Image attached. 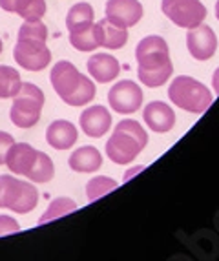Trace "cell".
Segmentation results:
<instances>
[{
    "mask_svg": "<svg viewBox=\"0 0 219 261\" xmlns=\"http://www.w3.org/2000/svg\"><path fill=\"white\" fill-rule=\"evenodd\" d=\"M139 81L146 88H161L174 73L170 48L161 35H148L135 46Z\"/></svg>",
    "mask_w": 219,
    "mask_h": 261,
    "instance_id": "6da1fadb",
    "label": "cell"
},
{
    "mask_svg": "<svg viewBox=\"0 0 219 261\" xmlns=\"http://www.w3.org/2000/svg\"><path fill=\"white\" fill-rule=\"evenodd\" d=\"M48 42V28L42 20H24L18 30L13 59L22 70L42 71L51 62V49Z\"/></svg>",
    "mask_w": 219,
    "mask_h": 261,
    "instance_id": "7a4b0ae2",
    "label": "cell"
},
{
    "mask_svg": "<svg viewBox=\"0 0 219 261\" xmlns=\"http://www.w3.org/2000/svg\"><path fill=\"white\" fill-rule=\"evenodd\" d=\"M49 83L68 106H84L95 99L97 88L93 81L80 73L70 61H59L53 64Z\"/></svg>",
    "mask_w": 219,
    "mask_h": 261,
    "instance_id": "3957f363",
    "label": "cell"
},
{
    "mask_svg": "<svg viewBox=\"0 0 219 261\" xmlns=\"http://www.w3.org/2000/svg\"><path fill=\"white\" fill-rule=\"evenodd\" d=\"M4 165L15 175L28 177L33 183H49L55 175V165L48 153L35 150L28 143H13L6 153Z\"/></svg>",
    "mask_w": 219,
    "mask_h": 261,
    "instance_id": "277c9868",
    "label": "cell"
},
{
    "mask_svg": "<svg viewBox=\"0 0 219 261\" xmlns=\"http://www.w3.org/2000/svg\"><path fill=\"white\" fill-rule=\"evenodd\" d=\"M148 144V134L133 119H123L106 141V155L115 165H130Z\"/></svg>",
    "mask_w": 219,
    "mask_h": 261,
    "instance_id": "5b68a950",
    "label": "cell"
},
{
    "mask_svg": "<svg viewBox=\"0 0 219 261\" xmlns=\"http://www.w3.org/2000/svg\"><path fill=\"white\" fill-rule=\"evenodd\" d=\"M168 97L172 105L188 113H196V115L205 113L214 100L210 90L197 79L188 77V75H181L172 81V84L168 86Z\"/></svg>",
    "mask_w": 219,
    "mask_h": 261,
    "instance_id": "8992f818",
    "label": "cell"
},
{
    "mask_svg": "<svg viewBox=\"0 0 219 261\" xmlns=\"http://www.w3.org/2000/svg\"><path fill=\"white\" fill-rule=\"evenodd\" d=\"M46 97L44 92L33 83H22L20 90L13 97V105L9 110V119L17 128H33L40 121Z\"/></svg>",
    "mask_w": 219,
    "mask_h": 261,
    "instance_id": "52a82bcc",
    "label": "cell"
},
{
    "mask_svg": "<svg viewBox=\"0 0 219 261\" xmlns=\"http://www.w3.org/2000/svg\"><path fill=\"white\" fill-rule=\"evenodd\" d=\"M39 190L33 183L22 181L13 175H0V208L15 214H30L37 208Z\"/></svg>",
    "mask_w": 219,
    "mask_h": 261,
    "instance_id": "ba28073f",
    "label": "cell"
},
{
    "mask_svg": "<svg viewBox=\"0 0 219 261\" xmlns=\"http://www.w3.org/2000/svg\"><path fill=\"white\" fill-rule=\"evenodd\" d=\"M161 9L168 20L184 30L199 26L206 18V8L201 0H162Z\"/></svg>",
    "mask_w": 219,
    "mask_h": 261,
    "instance_id": "9c48e42d",
    "label": "cell"
},
{
    "mask_svg": "<svg viewBox=\"0 0 219 261\" xmlns=\"http://www.w3.org/2000/svg\"><path fill=\"white\" fill-rule=\"evenodd\" d=\"M143 90L133 81H121L114 84L112 90L108 92V105L112 110L123 115L135 113L143 105Z\"/></svg>",
    "mask_w": 219,
    "mask_h": 261,
    "instance_id": "30bf717a",
    "label": "cell"
},
{
    "mask_svg": "<svg viewBox=\"0 0 219 261\" xmlns=\"http://www.w3.org/2000/svg\"><path fill=\"white\" fill-rule=\"evenodd\" d=\"M186 48L196 61H208L217 49V35L210 26L199 24L186 33Z\"/></svg>",
    "mask_w": 219,
    "mask_h": 261,
    "instance_id": "8fae6325",
    "label": "cell"
},
{
    "mask_svg": "<svg viewBox=\"0 0 219 261\" xmlns=\"http://www.w3.org/2000/svg\"><path fill=\"white\" fill-rule=\"evenodd\" d=\"M143 13L145 9L139 0H108L104 6L106 18L126 30L139 24Z\"/></svg>",
    "mask_w": 219,
    "mask_h": 261,
    "instance_id": "7c38bea8",
    "label": "cell"
},
{
    "mask_svg": "<svg viewBox=\"0 0 219 261\" xmlns=\"http://www.w3.org/2000/svg\"><path fill=\"white\" fill-rule=\"evenodd\" d=\"M80 130L93 139H99L104 134H108L112 128V115H110L108 108L101 105L90 106L80 113Z\"/></svg>",
    "mask_w": 219,
    "mask_h": 261,
    "instance_id": "4fadbf2b",
    "label": "cell"
},
{
    "mask_svg": "<svg viewBox=\"0 0 219 261\" xmlns=\"http://www.w3.org/2000/svg\"><path fill=\"white\" fill-rule=\"evenodd\" d=\"M146 126L155 134H167L175 126V113L170 108V105L162 100H152L150 105L145 106L143 112Z\"/></svg>",
    "mask_w": 219,
    "mask_h": 261,
    "instance_id": "5bb4252c",
    "label": "cell"
},
{
    "mask_svg": "<svg viewBox=\"0 0 219 261\" xmlns=\"http://www.w3.org/2000/svg\"><path fill=\"white\" fill-rule=\"evenodd\" d=\"M88 73L92 75L99 84H106L117 79L121 73V64L114 55L110 53H95L88 59Z\"/></svg>",
    "mask_w": 219,
    "mask_h": 261,
    "instance_id": "9a60e30c",
    "label": "cell"
},
{
    "mask_svg": "<svg viewBox=\"0 0 219 261\" xmlns=\"http://www.w3.org/2000/svg\"><path fill=\"white\" fill-rule=\"evenodd\" d=\"M79 139V132L73 122L64 121V119H59V121H53L51 124L46 130V141L51 148L55 150H68L71 148Z\"/></svg>",
    "mask_w": 219,
    "mask_h": 261,
    "instance_id": "2e32d148",
    "label": "cell"
},
{
    "mask_svg": "<svg viewBox=\"0 0 219 261\" xmlns=\"http://www.w3.org/2000/svg\"><path fill=\"white\" fill-rule=\"evenodd\" d=\"M6 13L18 15L24 20H42L46 15V0H0Z\"/></svg>",
    "mask_w": 219,
    "mask_h": 261,
    "instance_id": "e0dca14e",
    "label": "cell"
},
{
    "mask_svg": "<svg viewBox=\"0 0 219 261\" xmlns=\"http://www.w3.org/2000/svg\"><path fill=\"white\" fill-rule=\"evenodd\" d=\"M68 165L79 174H93L102 166V155L95 146H80L70 155Z\"/></svg>",
    "mask_w": 219,
    "mask_h": 261,
    "instance_id": "ac0fdd59",
    "label": "cell"
},
{
    "mask_svg": "<svg viewBox=\"0 0 219 261\" xmlns=\"http://www.w3.org/2000/svg\"><path fill=\"white\" fill-rule=\"evenodd\" d=\"M97 31H99V44L101 48L106 49H121L124 44L128 42V30L126 28H121L117 24H114L108 18H102V20L95 22Z\"/></svg>",
    "mask_w": 219,
    "mask_h": 261,
    "instance_id": "d6986e66",
    "label": "cell"
},
{
    "mask_svg": "<svg viewBox=\"0 0 219 261\" xmlns=\"http://www.w3.org/2000/svg\"><path fill=\"white\" fill-rule=\"evenodd\" d=\"M95 24V13L92 4L88 2H77L70 8L66 15V28L70 33H80Z\"/></svg>",
    "mask_w": 219,
    "mask_h": 261,
    "instance_id": "ffe728a7",
    "label": "cell"
},
{
    "mask_svg": "<svg viewBox=\"0 0 219 261\" xmlns=\"http://www.w3.org/2000/svg\"><path fill=\"white\" fill-rule=\"evenodd\" d=\"M22 79L15 68L0 64V99H11L20 90Z\"/></svg>",
    "mask_w": 219,
    "mask_h": 261,
    "instance_id": "44dd1931",
    "label": "cell"
},
{
    "mask_svg": "<svg viewBox=\"0 0 219 261\" xmlns=\"http://www.w3.org/2000/svg\"><path fill=\"white\" fill-rule=\"evenodd\" d=\"M77 210V203H75L71 197H57L49 203V206L46 208V212L40 216L39 225H44V223L55 221L59 218H64L66 214H71Z\"/></svg>",
    "mask_w": 219,
    "mask_h": 261,
    "instance_id": "7402d4cb",
    "label": "cell"
},
{
    "mask_svg": "<svg viewBox=\"0 0 219 261\" xmlns=\"http://www.w3.org/2000/svg\"><path fill=\"white\" fill-rule=\"evenodd\" d=\"M70 44L77 51H95L97 48H101L97 24H93V26L88 28V30L80 31V33H70Z\"/></svg>",
    "mask_w": 219,
    "mask_h": 261,
    "instance_id": "603a6c76",
    "label": "cell"
},
{
    "mask_svg": "<svg viewBox=\"0 0 219 261\" xmlns=\"http://www.w3.org/2000/svg\"><path fill=\"white\" fill-rule=\"evenodd\" d=\"M119 183L114 181L112 177H106V175H99V177H93L88 181L86 185V196H88V201L93 203V201L101 199L102 196L110 194V192L117 190Z\"/></svg>",
    "mask_w": 219,
    "mask_h": 261,
    "instance_id": "cb8c5ba5",
    "label": "cell"
},
{
    "mask_svg": "<svg viewBox=\"0 0 219 261\" xmlns=\"http://www.w3.org/2000/svg\"><path fill=\"white\" fill-rule=\"evenodd\" d=\"M17 232H20V225L17 223V219H13L11 216L0 214V238L9 234H17Z\"/></svg>",
    "mask_w": 219,
    "mask_h": 261,
    "instance_id": "d4e9b609",
    "label": "cell"
},
{
    "mask_svg": "<svg viewBox=\"0 0 219 261\" xmlns=\"http://www.w3.org/2000/svg\"><path fill=\"white\" fill-rule=\"evenodd\" d=\"M15 143L13 135L8 134V132H0V165H4L6 161V153L11 148V144Z\"/></svg>",
    "mask_w": 219,
    "mask_h": 261,
    "instance_id": "484cf974",
    "label": "cell"
},
{
    "mask_svg": "<svg viewBox=\"0 0 219 261\" xmlns=\"http://www.w3.org/2000/svg\"><path fill=\"white\" fill-rule=\"evenodd\" d=\"M143 170H145V166H143V165L133 166V168H130V170L126 172V174H124V177H123V179H124V181H130V179L133 177V175H137L139 172H143Z\"/></svg>",
    "mask_w": 219,
    "mask_h": 261,
    "instance_id": "4316f807",
    "label": "cell"
},
{
    "mask_svg": "<svg viewBox=\"0 0 219 261\" xmlns=\"http://www.w3.org/2000/svg\"><path fill=\"white\" fill-rule=\"evenodd\" d=\"M212 88H214L215 95H219V68L214 71V75H212Z\"/></svg>",
    "mask_w": 219,
    "mask_h": 261,
    "instance_id": "83f0119b",
    "label": "cell"
},
{
    "mask_svg": "<svg viewBox=\"0 0 219 261\" xmlns=\"http://www.w3.org/2000/svg\"><path fill=\"white\" fill-rule=\"evenodd\" d=\"M215 17H217V20H219V0L215 2Z\"/></svg>",
    "mask_w": 219,
    "mask_h": 261,
    "instance_id": "f1b7e54d",
    "label": "cell"
},
{
    "mask_svg": "<svg viewBox=\"0 0 219 261\" xmlns=\"http://www.w3.org/2000/svg\"><path fill=\"white\" fill-rule=\"evenodd\" d=\"M2 49H4V44H2V39H0V53H2Z\"/></svg>",
    "mask_w": 219,
    "mask_h": 261,
    "instance_id": "f546056e",
    "label": "cell"
}]
</instances>
